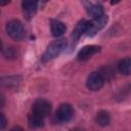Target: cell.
Instances as JSON below:
<instances>
[{"label":"cell","instance_id":"1","mask_svg":"<svg viewBox=\"0 0 131 131\" xmlns=\"http://www.w3.org/2000/svg\"><path fill=\"white\" fill-rule=\"evenodd\" d=\"M66 46H67V41L64 39H57V40L51 42L48 45L46 51L44 52L42 60L48 61V60L55 58L57 55L60 54V52L66 48Z\"/></svg>","mask_w":131,"mask_h":131},{"label":"cell","instance_id":"2","mask_svg":"<svg viewBox=\"0 0 131 131\" xmlns=\"http://www.w3.org/2000/svg\"><path fill=\"white\" fill-rule=\"evenodd\" d=\"M6 32H7L8 36L15 41L21 40L25 36V28H24L23 24L17 19H12L7 23Z\"/></svg>","mask_w":131,"mask_h":131},{"label":"cell","instance_id":"3","mask_svg":"<svg viewBox=\"0 0 131 131\" xmlns=\"http://www.w3.org/2000/svg\"><path fill=\"white\" fill-rule=\"evenodd\" d=\"M107 15H102L98 18H94L91 21H88V26H87V30H86V35L89 37L94 36L98 31H100L107 23Z\"/></svg>","mask_w":131,"mask_h":131},{"label":"cell","instance_id":"4","mask_svg":"<svg viewBox=\"0 0 131 131\" xmlns=\"http://www.w3.org/2000/svg\"><path fill=\"white\" fill-rule=\"evenodd\" d=\"M74 115V110L69 103H62L56 111V119L61 123L69 122Z\"/></svg>","mask_w":131,"mask_h":131},{"label":"cell","instance_id":"5","mask_svg":"<svg viewBox=\"0 0 131 131\" xmlns=\"http://www.w3.org/2000/svg\"><path fill=\"white\" fill-rule=\"evenodd\" d=\"M103 83L104 79L99 72H93L87 78V87L92 91L99 90L103 86Z\"/></svg>","mask_w":131,"mask_h":131},{"label":"cell","instance_id":"6","mask_svg":"<svg viewBox=\"0 0 131 131\" xmlns=\"http://www.w3.org/2000/svg\"><path fill=\"white\" fill-rule=\"evenodd\" d=\"M51 111V104L49 103V101H47L46 99H42V98H39L37 99L34 104H33V110L32 112L42 116L43 118L46 117L47 115H49Z\"/></svg>","mask_w":131,"mask_h":131},{"label":"cell","instance_id":"7","mask_svg":"<svg viewBox=\"0 0 131 131\" xmlns=\"http://www.w3.org/2000/svg\"><path fill=\"white\" fill-rule=\"evenodd\" d=\"M100 51V46H96V45H87L84 46L79 52H78V59L79 60H87L89 59L91 56H93L94 54H96L97 52Z\"/></svg>","mask_w":131,"mask_h":131},{"label":"cell","instance_id":"8","mask_svg":"<svg viewBox=\"0 0 131 131\" xmlns=\"http://www.w3.org/2000/svg\"><path fill=\"white\" fill-rule=\"evenodd\" d=\"M21 5H23V10H24L25 16L28 19H30L31 17H33V15L37 11V5H38V3L36 1H23Z\"/></svg>","mask_w":131,"mask_h":131},{"label":"cell","instance_id":"9","mask_svg":"<svg viewBox=\"0 0 131 131\" xmlns=\"http://www.w3.org/2000/svg\"><path fill=\"white\" fill-rule=\"evenodd\" d=\"M86 10L89 15H91L93 18H98L103 14V8L100 4L97 3H86Z\"/></svg>","mask_w":131,"mask_h":131},{"label":"cell","instance_id":"10","mask_svg":"<svg viewBox=\"0 0 131 131\" xmlns=\"http://www.w3.org/2000/svg\"><path fill=\"white\" fill-rule=\"evenodd\" d=\"M28 122L31 128H40L44 125V118L34 112H32L28 117Z\"/></svg>","mask_w":131,"mask_h":131},{"label":"cell","instance_id":"11","mask_svg":"<svg viewBox=\"0 0 131 131\" xmlns=\"http://www.w3.org/2000/svg\"><path fill=\"white\" fill-rule=\"evenodd\" d=\"M50 29H51V33L54 37H59L61 35H63V33L66 32V25L59 20H51V25H50Z\"/></svg>","mask_w":131,"mask_h":131},{"label":"cell","instance_id":"12","mask_svg":"<svg viewBox=\"0 0 131 131\" xmlns=\"http://www.w3.org/2000/svg\"><path fill=\"white\" fill-rule=\"evenodd\" d=\"M95 121L98 125L104 127L111 122V115L106 111H99L95 116Z\"/></svg>","mask_w":131,"mask_h":131},{"label":"cell","instance_id":"13","mask_svg":"<svg viewBox=\"0 0 131 131\" xmlns=\"http://www.w3.org/2000/svg\"><path fill=\"white\" fill-rule=\"evenodd\" d=\"M118 68L123 75H126V76L131 75V57H126L120 60Z\"/></svg>","mask_w":131,"mask_h":131},{"label":"cell","instance_id":"14","mask_svg":"<svg viewBox=\"0 0 131 131\" xmlns=\"http://www.w3.org/2000/svg\"><path fill=\"white\" fill-rule=\"evenodd\" d=\"M87 26H88V21L83 19L81 20L75 28L74 32H73V37L75 39H79L83 34L86 33V30H87Z\"/></svg>","mask_w":131,"mask_h":131},{"label":"cell","instance_id":"15","mask_svg":"<svg viewBox=\"0 0 131 131\" xmlns=\"http://www.w3.org/2000/svg\"><path fill=\"white\" fill-rule=\"evenodd\" d=\"M5 80H7V82H4L2 81V85L3 86H7V87H10V86H16L18 84L17 82V77H8V78H4Z\"/></svg>","mask_w":131,"mask_h":131},{"label":"cell","instance_id":"16","mask_svg":"<svg viewBox=\"0 0 131 131\" xmlns=\"http://www.w3.org/2000/svg\"><path fill=\"white\" fill-rule=\"evenodd\" d=\"M0 119H1V121H0V128L3 130L5 128V126H6V118H5L4 114H0Z\"/></svg>","mask_w":131,"mask_h":131},{"label":"cell","instance_id":"17","mask_svg":"<svg viewBox=\"0 0 131 131\" xmlns=\"http://www.w3.org/2000/svg\"><path fill=\"white\" fill-rule=\"evenodd\" d=\"M5 56L8 58V57H14L15 56V51L13 48H9L7 49V54H5Z\"/></svg>","mask_w":131,"mask_h":131},{"label":"cell","instance_id":"18","mask_svg":"<svg viewBox=\"0 0 131 131\" xmlns=\"http://www.w3.org/2000/svg\"><path fill=\"white\" fill-rule=\"evenodd\" d=\"M9 131H24V129H23L21 127H19V126H14V127H12Z\"/></svg>","mask_w":131,"mask_h":131},{"label":"cell","instance_id":"19","mask_svg":"<svg viewBox=\"0 0 131 131\" xmlns=\"http://www.w3.org/2000/svg\"><path fill=\"white\" fill-rule=\"evenodd\" d=\"M71 131H82V130H80V129H73V130H71Z\"/></svg>","mask_w":131,"mask_h":131}]
</instances>
